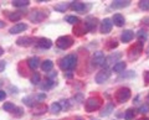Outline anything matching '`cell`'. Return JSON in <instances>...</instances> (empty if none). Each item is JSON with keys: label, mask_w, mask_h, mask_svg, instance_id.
Wrapping results in <instances>:
<instances>
[{"label": "cell", "mask_w": 149, "mask_h": 120, "mask_svg": "<svg viewBox=\"0 0 149 120\" xmlns=\"http://www.w3.org/2000/svg\"><path fill=\"white\" fill-rule=\"evenodd\" d=\"M77 66V56L76 54H67L66 57H63L60 62V67L63 71H72Z\"/></svg>", "instance_id": "obj_1"}, {"label": "cell", "mask_w": 149, "mask_h": 120, "mask_svg": "<svg viewBox=\"0 0 149 120\" xmlns=\"http://www.w3.org/2000/svg\"><path fill=\"white\" fill-rule=\"evenodd\" d=\"M101 104H102V101L100 98H88L86 100V104H85V107H86V110L88 113H91V112H95V110L97 109H100L101 107Z\"/></svg>", "instance_id": "obj_2"}, {"label": "cell", "mask_w": 149, "mask_h": 120, "mask_svg": "<svg viewBox=\"0 0 149 120\" xmlns=\"http://www.w3.org/2000/svg\"><path fill=\"white\" fill-rule=\"evenodd\" d=\"M56 45H57V47L62 50H67L68 47H71L73 45V40L70 36H61V37H58L56 40Z\"/></svg>", "instance_id": "obj_3"}, {"label": "cell", "mask_w": 149, "mask_h": 120, "mask_svg": "<svg viewBox=\"0 0 149 120\" xmlns=\"http://www.w3.org/2000/svg\"><path fill=\"white\" fill-rule=\"evenodd\" d=\"M130 98V89L129 88H119L117 90V93H116V99L119 103H124V101H127L128 99Z\"/></svg>", "instance_id": "obj_4"}, {"label": "cell", "mask_w": 149, "mask_h": 120, "mask_svg": "<svg viewBox=\"0 0 149 120\" xmlns=\"http://www.w3.org/2000/svg\"><path fill=\"white\" fill-rule=\"evenodd\" d=\"M91 62H92L93 66H96V67L103 66V64L106 63V57H104L103 52H101V51H97V52H95V53L92 54Z\"/></svg>", "instance_id": "obj_5"}, {"label": "cell", "mask_w": 149, "mask_h": 120, "mask_svg": "<svg viewBox=\"0 0 149 120\" xmlns=\"http://www.w3.org/2000/svg\"><path fill=\"white\" fill-rule=\"evenodd\" d=\"M46 16H47V15H46V12H45V11L34 10V11H32L30 15H29V19H30L32 22H40V21H42Z\"/></svg>", "instance_id": "obj_6"}, {"label": "cell", "mask_w": 149, "mask_h": 120, "mask_svg": "<svg viewBox=\"0 0 149 120\" xmlns=\"http://www.w3.org/2000/svg\"><path fill=\"white\" fill-rule=\"evenodd\" d=\"M109 77H111V72H109V70H108V68H104V70L100 71V72L96 74V82L101 84V83L106 82Z\"/></svg>", "instance_id": "obj_7"}, {"label": "cell", "mask_w": 149, "mask_h": 120, "mask_svg": "<svg viewBox=\"0 0 149 120\" xmlns=\"http://www.w3.org/2000/svg\"><path fill=\"white\" fill-rule=\"evenodd\" d=\"M112 26H113V21L107 17V19H104L101 22V32L102 34H108L112 30Z\"/></svg>", "instance_id": "obj_8"}, {"label": "cell", "mask_w": 149, "mask_h": 120, "mask_svg": "<svg viewBox=\"0 0 149 120\" xmlns=\"http://www.w3.org/2000/svg\"><path fill=\"white\" fill-rule=\"evenodd\" d=\"M34 39L32 37H19L16 40V45L17 46H21V47H29V46L32 45V42H34Z\"/></svg>", "instance_id": "obj_9"}, {"label": "cell", "mask_w": 149, "mask_h": 120, "mask_svg": "<svg viewBox=\"0 0 149 120\" xmlns=\"http://www.w3.org/2000/svg\"><path fill=\"white\" fill-rule=\"evenodd\" d=\"M96 25H97V19H95V17H88L85 22V29L87 31H93L96 29Z\"/></svg>", "instance_id": "obj_10"}, {"label": "cell", "mask_w": 149, "mask_h": 120, "mask_svg": "<svg viewBox=\"0 0 149 120\" xmlns=\"http://www.w3.org/2000/svg\"><path fill=\"white\" fill-rule=\"evenodd\" d=\"M130 4L129 0H116V1H113L111 4V8L112 9H122V8H125V6H128Z\"/></svg>", "instance_id": "obj_11"}, {"label": "cell", "mask_w": 149, "mask_h": 120, "mask_svg": "<svg viewBox=\"0 0 149 120\" xmlns=\"http://www.w3.org/2000/svg\"><path fill=\"white\" fill-rule=\"evenodd\" d=\"M27 29V26L25 24H15L10 30H9V32L13 35H15V34H19V32H22V31H25Z\"/></svg>", "instance_id": "obj_12"}, {"label": "cell", "mask_w": 149, "mask_h": 120, "mask_svg": "<svg viewBox=\"0 0 149 120\" xmlns=\"http://www.w3.org/2000/svg\"><path fill=\"white\" fill-rule=\"evenodd\" d=\"M133 37H134L133 31H130V30H125V31H123L122 36H120V40H122L123 42H130V41L133 40Z\"/></svg>", "instance_id": "obj_13"}, {"label": "cell", "mask_w": 149, "mask_h": 120, "mask_svg": "<svg viewBox=\"0 0 149 120\" xmlns=\"http://www.w3.org/2000/svg\"><path fill=\"white\" fill-rule=\"evenodd\" d=\"M71 8L77 12H83L86 10V5L83 3H81V1H73L71 4Z\"/></svg>", "instance_id": "obj_14"}, {"label": "cell", "mask_w": 149, "mask_h": 120, "mask_svg": "<svg viewBox=\"0 0 149 120\" xmlns=\"http://www.w3.org/2000/svg\"><path fill=\"white\" fill-rule=\"evenodd\" d=\"M112 21H113V24L116 25V26H118V27H120V26H123L124 25V16L123 15H120V14H116V15L113 16V19H112Z\"/></svg>", "instance_id": "obj_15"}, {"label": "cell", "mask_w": 149, "mask_h": 120, "mask_svg": "<svg viewBox=\"0 0 149 120\" xmlns=\"http://www.w3.org/2000/svg\"><path fill=\"white\" fill-rule=\"evenodd\" d=\"M37 45H39V47H41V48H50L51 46H52V42H51V40L42 37V39L37 40Z\"/></svg>", "instance_id": "obj_16"}, {"label": "cell", "mask_w": 149, "mask_h": 120, "mask_svg": "<svg viewBox=\"0 0 149 120\" xmlns=\"http://www.w3.org/2000/svg\"><path fill=\"white\" fill-rule=\"evenodd\" d=\"M27 64L31 70H36L37 67L40 66V58L39 57H31L29 61H27Z\"/></svg>", "instance_id": "obj_17"}, {"label": "cell", "mask_w": 149, "mask_h": 120, "mask_svg": "<svg viewBox=\"0 0 149 120\" xmlns=\"http://www.w3.org/2000/svg\"><path fill=\"white\" fill-rule=\"evenodd\" d=\"M22 17V11H15V12H10L9 14V20L13 22H17Z\"/></svg>", "instance_id": "obj_18"}, {"label": "cell", "mask_w": 149, "mask_h": 120, "mask_svg": "<svg viewBox=\"0 0 149 120\" xmlns=\"http://www.w3.org/2000/svg\"><path fill=\"white\" fill-rule=\"evenodd\" d=\"M41 68H42L44 72H50L54 68V62L50 61V59H46V61H44L42 64H41Z\"/></svg>", "instance_id": "obj_19"}, {"label": "cell", "mask_w": 149, "mask_h": 120, "mask_svg": "<svg viewBox=\"0 0 149 120\" xmlns=\"http://www.w3.org/2000/svg\"><path fill=\"white\" fill-rule=\"evenodd\" d=\"M113 109H114V105L112 103H108L106 105V108L103 109V112H101V117H108V115L113 112Z\"/></svg>", "instance_id": "obj_20"}, {"label": "cell", "mask_w": 149, "mask_h": 120, "mask_svg": "<svg viewBox=\"0 0 149 120\" xmlns=\"http://www.w3.org/2000/svg\"><path fill=\"white\" fill-rule=\"evenodd\" d=\"M125 67H127V64H125V62H117V63H114V66H113V71L114 72H117V73H120V72H123L125 70Z\"/></svg>", "instance_id": "obj_21"}, {"label": "cell", "mask_w": 149, "mask_h": 120, "mask_svg": "<svg viewBox=\"0 0 149 120\" xmlns=\"http://www.w3.org/2000/svg\"><path fill=\"white\" fill-rule=\"evenodd\" d=\"M30 4L29 0H14L13 1V5L15 8H24V6H27Z\"/></svg>", "instance_id": "obj_22"}, {"label": "cell", "mask_w": 149, "mask_h": 120, "mask_svg": "<svg viewBox=\"0 0 149 120\" xmlns=\"http://www.w3.org/2000/svg\"><path fill=\"white\" fill-rule=\"evenodd\" d=\"M68 4L67 3H61V4H57V5H55L54 9L56 11H60V12H65L68 9Z\"/></svg>", "instance_id": "obj_23"}, {"label": "cell", "mask_w": 149, "mask_h": 120, "mask_svg": "<svg viewBox=\"0 0 149 120\" xmlns=\"http://www.w3.org/2000/svg\"><path fill=\"white\" fill-rule=\"evenodd\" d=\"M61 109H62V107H61L60 103H52L51 107H50V112L54 113V114H57V113L61 112Z\"/></svg>", "instance_id": "obj_24"}, {"label": "cell", "mask_w": 149, "mask_h": 120, "mask_svg": "<svg viewBox=\"0 0 149 120\" xmlns=\"http://www.w3.org/2000/svg\"><path fill=\"white\" fill-rule=\"evenodd\" d=\"M134 115H136V113H134V109H128L127 112L124 113V119L125 120H133Z\"/></svg>", "instance_id": "obj_25"}, {"label": "cell", "mask_w": 149, "mask_h": 120, "mask_svg": "<svg viewBox=\"0 0 149 120\" xmlns=\"http://www.w3.org/2000/svg\"><path fill=\"white\" fill-rule=\"evenodd\" d=\"M55 83L51 81V79H47V81H45V83H42L41 84V89H50V88H52Z\"/></svg>", "instance_id": "obj_26"}, {"label": "cell", "mask_w": 149, "mask_h": 120, "mask_svg": "<svg viewBox=\"0 0 149 120\" xmlns=\"http://www.w3.org/2000/svg\"><path fill=\"white\" fill-rule=\"evenodd\" d=\"M120 56H122V54L120 53H116V54H111L109 57H107L106 58V64H108V63H111L112 61H116V59H118Z\"/></svg>", "instance_id": "obj_27"}, {"label": "cell", "mask_w": 149, "mask_h": 120, "mask_svg": "<svg viewBox=\"0 0 149 120\" xmlns=\"http://www.w3.org/2000/svg\"><path fill=\"white\" fill-rule=\"evenodd\" d=\"M15 105H14L13 103H5L3 105V109L5 110V112H14V110H15Z\"/></svg>", "instance_id": "obj_28"}, {"label": "cell", "mask_w": 149, "mask_h": 120, "mask_svg": "<svg viewBox=\"0 0 149 120\" xmlns=\"http://www.w3.org/2000/svg\"><path fill=\"white\" fill-rule=\"evenodd\" d=\"M66 21L70 22V24H72V25H76L80 22V19L76 16H66Z\"/></svg>", "instance_id": "obj_29"}, {"label": "cell", "mask_w": 149, "mask_h": 120, "mask_svg": "<svg viewBox=\"0 0 149 120\" xmlns=\"http://www.w3.org/2000/svg\"><path fill=\"white\" fill-rule=\"evenodd\" d=\"M137 37L139 39V41H141V42H143L144 40H147V37H148V34H147L146 31L141 30V31H139L138 34H137Z\"/></svg>", "instance_id": "obj_30"}, {"label": "cell", "mask_w": 149, "mask_h": 120, "mask_svg": "<svg viewBox=\"0 0 149 120\" xmlns=\"http://www.w3.org/2000/svg\"><path fill=\"white\" fill-rule=\"evenodd\" d=\"M139 8L142 10H149V0H142V1H139Z\"/></svg>", "instance_id": "obj_31"}, {"label": "cell", "mask_w": 149, "mask_h": 120, "mask_svg": "<svg viewBox=\"0 0 149 120\" xmlns=\"http://www.w3.org/2000/svg\"><path fill=\"white\" fill-rule=\"evenodd\" d=\"M31 83H32V84H39V83H40V74H39V73H34V74H32Z\"/></svg>", "instance_id": "obj_32"}, {"label": "cell", "mask_w": 149, "mask_h": 120, "mask_svg": "<svg viewBox=\"0 0 149 120\" xmlns=\"http://www.w3.org/2000/svg\"><path fill=\"white\" fill-rule=\"evenodd\" d=\"M148 112H149V104L141 105V108H139V113H141V114H147Z\"/></svg>", "instance_id": "obj_33"}, {"label": "cell", "mask_w": 149, "mask_h": 120, "mask_svg": "<svg viewBox=\"0 0 149 120\" xmlns=\"http://www.w3.org/2000/svg\"><path fill=\"white\" fill-rule=\"evenodd\" d=\"M5 66H6L5 61H0V72H3L4 70H5Z\"/></svg>", "instance_id": "obj_34"}, {"label": "cell", "mask_w": 149, "mask_h": 120, "mask_svg": "<svg viewBox=\"0 0 149 120\" xmlns=\"http://www.w3.org/2000/svg\"><path fill=\"white\" fill-rule=\"evenodd\" d=\"M22 101H24L25 104H27V105H32V103H31V98H30V97H27V98H24V99H22Z\"/></svg>", "instance_id": "obj_35"}, {"label": "cell", "mask_w": 149, "mask_h": 120, "mask_svg": "<svg viewBox=\"0 0 149 120\" xmlns=\"http://www.w3.org/2000/svg\"><path fill=\"white\" fill-rule=\"evenodd\" d=\"M111 42H112V43L109 45V48H113V47H117V46H118V42H117L116 40H112Z\"/></svg>", "instance_id": "obj_36"}, {"label": "cell", "mask_w": 149, "mask_h": 120, "mask_svg": "<svg viewBox=\"0 0 149 120\" xmlns=\"http://www.w3.org/2000/svg\"><path fill=\"white\" fill-rule=\"evenodd\" d=\"M5 97H6L5 90H0V100H4L5 99Z\"/></svg>", "instance_id": "obj_37"}, {"label": "cell", "mask_w": 149, "mask_h": 120, "mask_svg": "<svg viewBox=\"0 0 149 120\" xmlns=\"http://www.w3.org/2000/svg\"><path fill=\"white\" fill-rule=\"evenodd\" d=\"M144 81H146L147 83H149V71H147L146 73H144Z\"/></svg>", "instance_id": "obj_38"}, {"label": "cell", "mask_w": 149, "mask_h": 120, "mask_svg": "<svg viewBox=\"0 0 149 120\" xmlns=\"http://www.w3.org/2000/svg\"><path fill=\"white\" fill-rule=\"evenodd\" d=\"M36 98H37V100H44V99L46 98V95H45V94H39V95L36 97Z\"/></svg>", "instance_id": "obj_39"}, {"label": "cell", "mask_w": 149, "mask_h": 120, "mask_svg": "<svg viewBox=\"0 0 149 120\" xmlns=\"http://www.w3.org/2000/svg\"><path fill=\"white\" fill-rule=\"evenodd\" d=\"M56 76H57V73H56V72L50 73V78H54V77H56Z\"/></svg>", "instance_id": "obj_40"}, {"label": "cell", "mask_w": 149, "mask_h": 120, "mask_svg": "<svg viewBox=\"0 0 149 120\" xmlns=\"http://www.w3.org/2000/svg\"><path fill=\"white\" fill-rule=\"evenodd\" d=\"M3 53H4V50H3L1 47H0V56H1V54H3Z\"/></svg>", "instance_id": "obj_41"}, {"label": "cell", "mask_w": 149, "mask_h": 120, "mask_svg": "<svg viewBox=\"0 0 149 120\" xmlns=\"http://www.w3.org/2000/svg\"><path fill=\"white\" fill-rule=\"evenodd\" d=\"M139 120H149L148 118H142V119H139Z\"/></svg>", "instance_id": "obj_42"}, {"label": "cell", "mask_w": 149, "mask_h": 120, "mask_svg": "<svg viewBox=\"0 0 149 120\" xmlns=\"http://www.w3.org/2000/svg\"><path fill=\"white\" fill-rule=\"evenodd\" d=\"M147 52H148V54H149V46H148V48H147Z\"/></svg>", "instance_id": "obj_43"}, {"label": "cell", "mask_w": 149, "mask_h": 120, "mask_svg": "<svg viewBox=\"0 0 149 120\" xmlns=\"http://www.w3.org/2000/svg\"><path fill=\"white\" fill-rule=\"evenodd\" d=\"M76 120H82V119H80V118H78V119H76Z\"/></svg>", "instance_id": "obj_44"}, {"label": "cell", "mask_w": 149, "mask_h": 120, "mask_svg": "<svg viewBox=\"0 0 149 120\" xmlns=\"http://www.w3.org/2000/svg\"><path fill=\"white\" fill-rule=\"evenodd\" d=\"M148 100H149V94H148Z\"/></svg>", "instance_id": "obj_45"}]
</instances>
